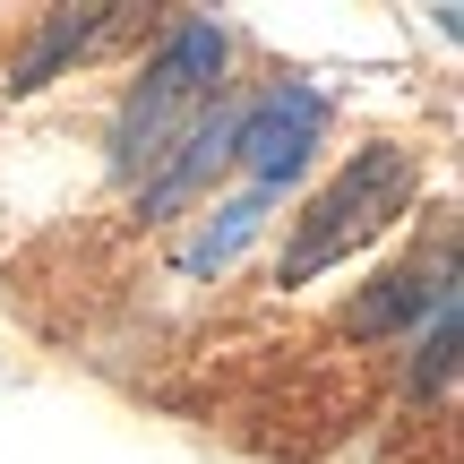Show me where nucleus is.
Wrapping results in <instances>:
<instances>
[{
  "mask_svg": "<svg viewBox=\"0 0 464 464\" xmlns=\"http://www.w3.org/2000/svg\"><path fill=\"white\" fill-rule=\"evenodd\" d=\"M464 301V293H456ZM456 301H439V310H430V335H421V353H413V379H404V387H413V396H448V387H456Z\"/></svg>",
  "mask_w": 464,
  "mask_h": 464,
  "instance_id": "obj_8",
  "label": "nucleus"
},
{
  "mask_svg": "<svg viewBox=\"0 0 464 464\" xmlns=\"http://www.w3.org/2000/svg\"><path fill=\"white\" fill-rule=\"evenodd\" d=\"M318 138H327V95H318L310 78H284V86H266V95H249V103H241V130H232V164L249 172V189L284 198V189L310 172Z\"/></svg>",
  "mask_w": 464,
  "mask_h": 464,
  "instance_id": "obj_3",
  "label": "nucleus"
},
{
  "mask_svg": "<svg viewBox=\"0 0 464 464\" xmlns=\"http://www.w3.org/2000/svg\"><path fill=\"white\" fill-rule=\"evenodd\" d=\"M224 61H232V34L216 17H172L164 26V44L147 52V69L130 78V95L112 112V172L121 181H147L189 138V121L207 103H224Z\"/></svg>",
  "mask_w": 464,
  "mask_h": 464,
  "instance_id": "obj_1",
  "label": "nucleus"
},
{
  "mask_svg": "<svg viewBox=\"0 0 464 464\" xmlns=\"http://www.w3.org/2000/svg\"><path fill=\"white\" fill-rule=\"evenodd\" d=\"M413 189H421L413 147H396V138L353 147V164L293 216V241H284V284H310V276H327V266H344L370 232H387L404 207H413Z\"/></svg>",
  "mask_w": 464,
  "mask_h": 464,
  "instance_id": "obj_2",
  "label": "nucleus"
},
{
  "mask_svg": "<svg viewBox=\"0 0 464 464\" xmlns=\"http://www.w3.org/2000/svg\"><path fill=\"white\" fill-rule=\"evenodd\" d=\"M232 130H241V103H207V112L189 121V138L147 172V181H138V216H147V224H172L189 198H207L216 172L232 164Z\"/></svg>",
  "mask_w": 464,
  "mask_h": 464,
  "instance_id": "obj_4",
  "label": "nucleus"
},
{
  "mask_svg": "<svg viewBox=\"0 0 464 464\" xmlns=\"http://www.w3.org/2000/svg\"><path fill=\"white\" fill-rule=\"evenodd\" d=\"M266 207H276V198H266V189H241V198H224L216 216H207V232H198V241L181 249V266H189V276H224V266L241 258L249 241H258Z\"/></svg>",
  "mask_w": 464,
  "mask_h": 464,
  "instance_id": "obj_7",
  "label": "nucleus"
},
{
  "mask_svg": "<svg viewBox=\"0 0 464 464\" xmlns=\"http://www.w3.org/2000/svg\"><path fill=\"white\" fill-rule=\"evenodd\" d=\"M103 26H112V9H52V17H44V34L26 44V61L9 69V95H34V86H52V78H61V69L78 61V52L95 44Z\"/></svg>",
  "mask_w": 464,
  "mask_h": 464,
  "instance_id": "obj_6",
  "label": "nucleus"
},
{
  "mask_svg": "<svg viewBox=\"0 0 464 464\" xmlns=\"http://www.w3.org/2000/svg\"><path fill=\"white\" fill-rule=\"evenodd\" d=\"M439 301H456V249L448 241H439V258H404V266H387L379 284H362L344 327L353 335H404V327H421Z\"/></svg>",
  "mask_w": 464,
  "mask_h": 464,
  "instance_id": "obj_5",
  "label": "nucleus"
}]
</instances>
